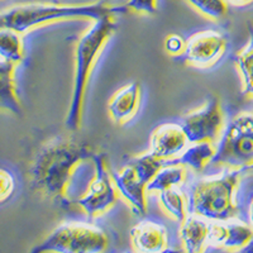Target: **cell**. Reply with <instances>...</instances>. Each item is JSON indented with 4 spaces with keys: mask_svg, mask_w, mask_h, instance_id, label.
Segmentation results:
<instances>
[{
    "mask_svg": "<svg viewBox=\"0 0 253 253\" xmlns=\"http://www.w3.org/2000/svg\"><path fill=\"white\" fill-rule=\"evenodd\" d=\"M98 152L80 139L65 137L44 144L29 167L32 191L52 203L67 207L71 203L69 186L74 173L84 162L92 161Z\"/></svg>",
    "mask_w": 253,
    "mask_h": 253,
    "instance_id": "cell-1",
    "label": "cell"
},
{
    "mask_svg": "<svg viewBox=\"0 0 253 253\" xmlns=\"http://www.w3.org/2000/svg\"><path fill=\"white\" fill-rule=\"evenodd\" d=\"M117 31L115 15H107L94 20L75 44V70H74V85L70 107L67 110L66 128L70 130L80 129L83 123V110L85 103L87 85L90 78L112 36Z\"/></svg>",
    "mask_w": 253,
    "mask_h": 253,
    "instance_id": "cell-2",
    "label": "cell"
},
{
    "mask_svg": "<svg viewBox=\"0 0 253 253\" xmlns=\"http://www.w3.org/2000/svg\"><path fill=\"white\" fill-rule=\"evenodd\" d=\"M126 12V5H110L104 1L89 4H22L0 12V29H12L24 35L33 28L61 20H95L107 15H118Z\"/></svg>",
    "mask_w": 253,
    "mask_h": 253,
    "instance_id": "cell-3",
    "label": "cell"
},
{
    "mask_svg": "<svg viewBox=\"0 0 253 253\" xmlns=\"http://www.w3.org/2000/svg\"><path fill=\"white\" fill-rule=\"evenodd\" d=\"M245 172L227 170L196 181L190 190L189 213L213 221L239 218L237 193Z\"/></svg>",
    "mask_w": 253,
    "mask_h": 253,
    "instance_id": "cell-4",
    "label": "cell"
},
{
    "mask_svg": "<svg viewBox=\"0 0 253 253\" xmlns=\"http://www.w3.org/2000/svg\"><path fill=\"white\" fill-rule=\"evenodd\" d=\"M211 166L225 170H253L252 110H242L228 122Z\"/></svg>",
    "mask_w": 253,
    "mask_h": 253,
    "instance_id": "cell-5",
    "label": "cell"
},
{
    "mask_svg": "<svg viewBox=\"0 0 253 253\" xmlns=\"http://www.w3.org/2000/svg\"><path fill=\"white\" fill-rule=\"evenodd\" d=\"M162 166L164 161L147 152L130 160L117 172H112L119 196L133 215L142 218L147 214V185Z\"/></svg>",
    "mask_w": 253,
    "mask_h": 253,
    "instance_id": "cell-6",
    "label": "cell"
},
{
    "mask_svg": "<svg viewBox=\"0 0 253 253\" xmlns=\"http://www.w3.org/2000/svg\"><path fill=\"white\" fill-rule=\"evenodd\" d=\"M108 245V234L98 225L84 221H65L32 252L99 253L107 250Z\"/></svg>",
    "mask_w": 253,
    "mask_h": 253,
    "instance_id": "cell-7",
    "label": "cell"
},
{
    "mask_svg": "<svg viewBox=\"0 0 253 253\" xmlns=\"http://www.w3.org/2000/svg\"><path fill=\"white\" fill-rule=\"evenodd\" d=\"M92 164L94 176L86 191L76 200V205L89 219H95L108 213L121 198L105 156L96 153L92 158Z\"/></svg>",
    "mask_w": 253,
    "mask_h": 253,
    "instance_id": "cell-8",
    "label": "cell"
},
{
    "mask_svg": "<svg viewBox=\"0 0 253 253\" xmlns=\"http://www.w3.org/2000/svg\"><path fill=\"white\" fill-rule=\"evenodd\" d=\"M181 126L190 143L213 142L218 144L227 126L220 100L216 96L209 98L202 107L187 113Z\"/></svg>",
    "mask_w": 253,
    "mask_h": 253,
    "instance_id": "cell-9",
    "label": "cell"
},
{
    "mask_svg": "<svg viewBox=\"0 0 253 253\" xmlns=\"http://www.w3.org/2000/svg\"><path fill=\"white\" fill-rule=\"evenodd\" d=\"M229 40L225 33L215 29L200 31L186 40L185 49L180 57L187 66L209 70L216 66L225 56Z\"/></svg>",
    "mask_w": 253,
    "mask_h": 253,
    "instance_id": "cell-10",
    "label": "cell"
},
{
    "mask_svg": "<svg viewBox=\"0 0 253 253\" xmlns=\"http://www.w3.org/2000/svg\"><path fill=\"white\" fill-rule=\"evenodd\" d=\"M253 242V228L239 218L229 220H210L209 246L219 250L238 252Z\"/></svg>",
    "mask_w": 253,
    "mask_h": 253,
    "instance_id": "cell-11",
    "label": "cell"
},
{
    "mask_svg": "<svg viewBox=\"0 0 253 253\" xmlns=\"http://www.w3.org/2000/svg\"><path fill=\"white\" fill-rule=\"evenodd\" d=\"M189 144L190 141L181 124L170 122L160 124L153 129L148 152L164 162L172 161L185 152Z\"/></svg>",
    "mask_w": 253,
    "mask_h": 253,
    "instance_id": "cell-12",
    "label": "cell"
},
{
    "mask_svg": "<svg viewBox=\"0 0 253 253\" xmlns=\"http://www.w3.org/2000/svg\"><path fill=\"white\" fill-rule=\"evenodd\" d=\"M130 242L135 252H165L169 250V230L158 221L142 220L130 229Z\"/></svg>",
    "mask_w": 253,
    "mask_h": 253,
    "instance_id": "cell-13",
    "label": "cell"
},
{
    "mask_svg": "<svg viewBox=\"0 0 253 253\" xmlns=\"http://www.w3.org/2000/svg\"><path fill=\"white\" fill-rule=\"evenodd\" d=\"M142 99V89L137 81L126 84L110 98L108 113L115 124L129 123L138 113Z\"/></svg>",
    "mask_w": 253,
    "mask_h": 253,
    "instance_id": "cell-14",
    "label": "cell"
},
{
    "mask_svg": "<svg viewBox=\"0 0 253 253\" xmlns=\"http://www.w3.org/2000/svg\"><path fill=\"white\" fill-rule=\"evenodd\" d=\"M210 220L190 213L180 224L182 248L189 253H200L209 246Z\"/></svg>",
    "mask_w": 253,
    "mask_h": 253,
    "instance_id": "cell-15",
    "label": "cell"
},
{
    "mask_svg": "<svg viewBox=\"0 0 253 253\" xmlns=\"http://www.w3.org/2000/svg\"><path fill=\"white\" fill-rule=\"evenodd\" d=\"M15 66V63L0 58V110L22 115V105L14 80Z\"/></svg>",
    "mask_w": 253,
    "mask_h": 253,
    "instance_id": "cell-16",
    "label": "cell"
},
{
    "mask_svg": "<svg viewBox=\"0 0 253 253\" xmlns=\"http://www.w3.org/2000/svg\"><path fill=\"white\" fill-rule=\"evenodd\" d=\"M187 176V167L177 162L162 166L147 185V193H161L164 190L180 187Z\"/></svg>",
    "mask_w": 253,
    "mask_h": 253,
    "instance_id": "cell-17",
    "label": "cell"
},
{
    "mask_svg": "<svg viewBox=\"0 0 253 253\" xmlns=\"http://www.w3.org/2000/svg\"><path fill=\"white\" fill-rule=\"evenodd\" d=\"M218 144L213 142H195L190 143L185 152L177 158V162L194 171H203L211 164L216 153Z\"/></svg>",
    "mask_w": 253,
    "mask_h": 253,
    "instance_id": "cell-18",
    "label": "cell"
},
{
    "mask_svg": "<svg viewBox=\"0 0 253 253\" xmlns=\"http://www.w3.org/2000/svg\"><path fill=\"white\" fill-rule=\"evenodd\" d=\"M158 203L164 213L177 221L178 224H181L190 214L189 202L180 187H173L158 193Z\"/></svg>",
    "mask_w": 253,
    "mask_h": 253,
    "instance_id": "cell-19",
    "label": "cell"
},
{
    "mask_svg": "<svg viewBox=\"0 0 253 253\" xmlns=\"http://www.w3.org/2000/svg\"><path fill=\"white\" fill-rule=\"evenodd\" d=\"M234 65L241 79L242 94L253 100V32L247 44L234 57Z\"/></svg>",
    "mask_w": 253,
    "mask_h": 253,
    "instance_id": "cell-20",
    "label": "cell"
},
{
    "mask_svg": "<svg viewBox=\"0 0 253 253\" xmlns=\"http://www.w3.org/2000/svg\"><path fill=\"white\" fill-rule=\"evenodd\" d=\"M23 56L22 35L12 29H0V58L18 65L23 61Z\"/></svg>",
    "mask_w": 253,
    "mask_h": 253,
    "instance_id": "cell-21",
    "label": "cell"
},
{
    "mask_svg": "<svg viewBox=\"0 0 253 253\" xmlns=\"http://www.w3.org/2000/svg\"><path fill=\"white\" fill-rule=\"evenodd\" d=\"M203 17L219 22L228 14L227 0H185Z\"/></svg>",
    "mask_w": 253,
    "mask_h": 253,
    "instance_id": "cell-22",
    "label": "cell"
},
{
    "mask_svg": "<svg viewBox=\"0 0 253 253\" xmlns=\"http://www.w3.org/2000/svg\"><path fill=\"white\" fill-rule=\"evenodd\" d=\"M126 8L135 14L153 15L157 13V0H128Z\"/></svg>",
    "mask_w": 253,
    "mask_h": 253,
    "instance_id": "cell-23",
    "label": "cell"
},
{
    "mask_svg": "<svg viewBox=\"0 0 253 253\" xmlns=\"http://www.w3.org/2000/svg\"><path fill=\"white\" fill-rule=\"evenodd\" d=\"M15 178L10 171L0 167V203L8 200L14 194Z\"/></svg>",
    "mask_w": 253,
    "mask_h": 253,
    "instance_id": "cell-24",
    "label": "cell"
},
{
    "mask_svg": "<svg viewBox=\"0 0 253 253\" xmlns=\"http://www.w3.org/2000/svg\"><path fill=\"white\" fill-rule=\"evenodd\" d=\"M185 43H186V41L181 36L170 35L165 40V49L169 55L180 57L185 49Z\"/></svg>",
    "mask_w": 253,
    "mask_h": 253,
    "instance_id": "cell-25",
    "label": "cell"
},
{
    "mask_svg": "<svg viewBox=\"0 0 253 253\" xmlns=\"http://www.w3.org/2000/svg\"><path fill=\"white\" fill-rule=\"evenodd\" d=\"M227 3L236 8H247L253 5V0H227Z\"/></svg>",
    "mask_w": 253,
    "mask_h": 253,
    "instance_id": "cell-26",
    "label": "cell"
},
{
    "mask_svg": "<svg viewBox=\"0 0 253 253\" xmlns=\"http://www.w3.org/2000/svg\"><path fill=\"white\" fill-rule=\"evenodd\" d=\"M247 223L253 228V194L247 204Z\"/></svg>",
    "mask_w": 253,
    "mask_h": 253,
    "instance_id": "cell-27",
    "label": "cell"
}]
</instances>
